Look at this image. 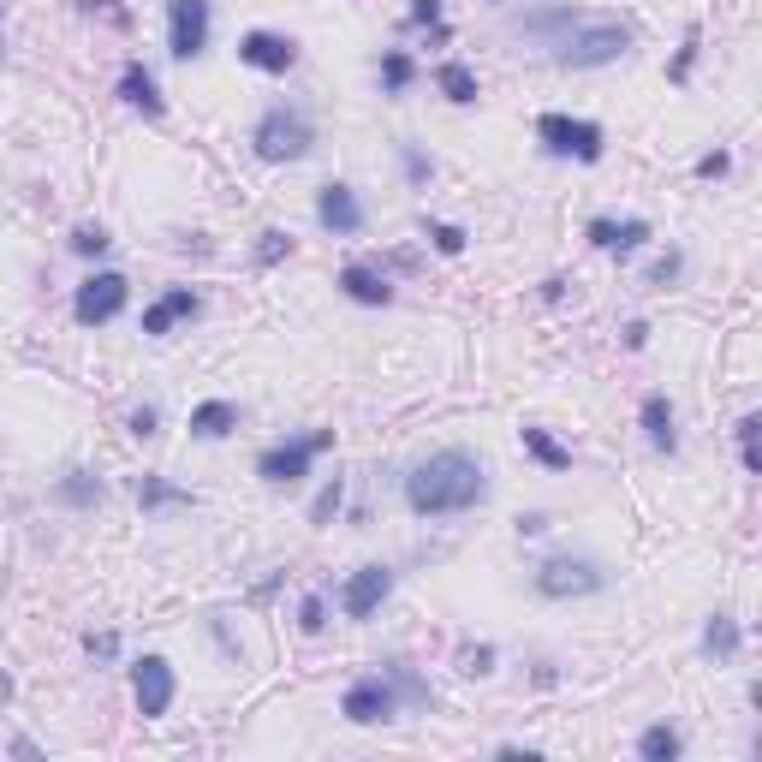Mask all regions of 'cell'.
<instances>
[{"instance_id": "cell-7", "label": "cell", "mask_w": 762, "mask_h": 762, "mask_svg": "<svg viewBox=\"0 0 762 762\" xmlns=\"http://www.w3.org/2000/svg\"><path fill=\"white\" fill-rule=\"evenodd\" d=\"M125 275H90L84 286H78V298H72V316L84 328H102V322H114V316L125 310Z\"/></svg>"}, {"instance_id": "cell-13", "label": "cell", "mask_w": 762, "mask_h": 762, "mask_svg": "<svg viewBox=\"0 0 762 762\" xmlns=\"http://www.w3.org/2000/svg\"><path fill=\"white\" fill-rule=\"evenodd\" d=\"M203 305H197V292L190 286H173V292H162L150 310H143V333H167V328H179V322H190Z\"/></svg>"}, {"instance_id": "cell-23", "label": "cell", "mask_w": 762, "mask_h": 762, "mask_svg": "<svg viewBox=\"0 0 762 762\" xmlns=\"http://www.w3.org/2000/svg\"><path fill=\"white\" fill-rule=\"evenodd\" d=\"M638 756L643 762H673L679 756V733L673 727H649V733L638 739Z\"/></svg>"}, {"instance_id": "cell-24", "label": "cell", "mask_w": 762, "mask_h": 762, "mask_svg": "<svg viewBox=\"0 0 762 762\" xmlns=\"http://www.w3.org/2000/svg\"><path fill=\"white\" fill-rule=\"evenodd\" d=\"M137 501H143V506H190L185 488H167L162 476H143V483H137Z\"/></svg>"}, {"instance_id": "cell-35", "label": "cell", "mask_w": 762, "mask_h": 762, "mask_svg": "<svg viewBox=\"0 0 762 762\" xmlns=\"http://www.w3.org/2000/svg\"><path fill=\"white\" fill-rule=\"evenodd\" d=\"M488 661H495V649H465V673H488Z\"/></svg>"}, {"instance_id": "cell-10", "label": "cell", "mask_w": 762, "mask_h": 762, "mask_svg": "<svg viewBox=\"0 0 762 762\" xmlns=\"http://www.w3.org/2000/svg\"><path fill=\"white\" fill-rule=\"evenodd\" d=\"M346 721H358V727H375V721H393V686L388 679H358L352 691H346V703H340Z\"/></svg>"}, {"instance_id": "cell-39", "label": "cell", "mask_w": 762, "mask_h": 762, "mask_svg": "<svg viewBox=\"0 0 762 762\" xmlns=\"http://www.w3.org/2000/svg\"><path fill=\"white\" fill-rule=\"evenodd\" d=\"M7 703H12V679L0 673V709H7Z\"/></svg>"}, {"instance_id": "cell-34", "label": "cell", "mask_w": 762, "mask_h": 762, "mask_svg": "<svg viewBox=\"0 0 762 762\" xmlns=\"http://www.w3.org/2000/svg\"><path fill=\"white\" fill-rule=\"evenodd\" d=\"M411 24H441V0H411Z\"/></svg>"}, {"instance_id": "cell-11", "label": "cell", "mask_w": 762, "mask_h": 762, "mask_svg": "<svg viewBox=\"0 0 762 762\" xmlns=\"http://www.w3.org/2000/svg\"><path fill=\"white\" fill-rule=\"evenodd\" d=\"M238 60L257 66V72H292L298 42L292 37H275V30H250V37H238Z\"/></svg>"}, {"instance_id": "cell-5", "label": "cell", "mask_w": 762, "mask_h": 762, "mask_svg": "<svg viewBox=\"0 0 762 762\" xmlns=\"http://www.w3.org/2000/svg\"><path fill=\"white\" fill-rule=\"evenodd\" d=\"M322 447H333L328 429H322V435H310V441H286V447H268V453L257 459V476H262V483H275V488H292L298 476L310 471V459L322 453Z\"/></svg>"}, {"instance_id": "cell-27", "label": "cell", "mask_w": 762, "mask_h": 762, "mask_svg": "<svg viewBox=\"0 0 762 762\" xmlns=\"http://www.w3.org/2000/svg\"><path fill=\"white\" fill-rule=\"evenodd\" d=\"M340 495H346V488H340V476H333V483L322 488V495H316V506H310V518H316V524H328L333 513H340Z\"/></svg>"}, {"instance_id": "cell-31", "label": "cell", "mask_w": 762, "mask_h": 762, "mask_svg": "<svg viewBox=\"0 0 762 762\" xmlns=\"http://www.w3.org/2000/svg\"><path fill=\"white\" fill-rule=\"evenodd\" d=\"M429 238H435V250H447V257L465 250V233H459V227H429Z\"/></svg>"}, {"instance_id": "cell-30", "label": "cell", "mask_w": 762, "mask_h": 762, "mask_svg": "<svg viewBox=\"0 0 762 762\" xmlns=\"http://www.w3.org/2000/svg\"><path fill=\"white\" fill-rule=\"evenodd\" d=\"M298 626H305V631H322V626H328V608H322V596H305V608H298Z\"/></svg>"}, {"instance_id": "cell-16", "label": "cell", "mask_w": 762, "mask_h": 762, "mask_svg": "<svg viewBox=\"0 0 762 762\" xmlns=\"http://www.w3.org/2000/svg\"><path fill=\"white\" fill-rule=\"evenodd\" d=\"M590 238L601 250H619V257H626V250H638L649 238V227L643 220H590Z\"/></svg>"}, {"instance_id": "cell-26", "label": "cell", "mask_w": 762, "mask_h": 762, "mask_svg": "<svg viewBox=\"0 0 762 762\" xmlns=\"http://www.w3.org/2000/svg\"><path fill=\"white\" fill-rule=\"evenodd\" d=\"M381 84L400 95V90L411 84V60H405V54H388V60H381Z\"/></svg>"}, {"instance_id": "cell-6", "label": "cell", "mask_w": 762, "mask_h": 762, "mask_svg": "<svg viewBox=\"0 0 762 762\" xmlns=\"http://www.w3.org/2000/svg\"><path fill=\"white\" fill-rule=\"evenodd\" d=\"M167 48L179 60H197L209 48V0H167Z\"/></svg>"}, {"instance_id": "cell-9", "label": "cell", "mask_w": 762, "mask_h": 762, "mask_svg": "<svg viewBox=\"0 0 762 762\" xmlns=\"http://www.w3.org/2000/svg\"><path fill=\"white\" fill-rule=\"evenodd\" d=\"M393 590V572L388 566H358L352 578H346V590H340V608L352 614V619H370L381 601H388Z\"/></svg>"}, {"instance_id": "cell-19", "label": "cell", "mask_w": 762, "mask_h": 762, "mask_svg": "<svg viewBox=\"0 0 762 762\" xmlns=\"http://www.w3.org/2000/svg\"><path fill=\"white\" fill-rule=\"evenodd\" d=\"M120 95H125V102H132V107H143V114H162V95H155V78L150 72H143V66H125V78H120Z\"/></svg>"}, {"instance_id": "cell-28", "label": "cell", "mask_w": 762, "mask_h": 762, "mask_svg": "<svg viewBox=\"0 0 762 762\" xmlns=\"http://www.w3.org/2000/svg\"><path fill=\"white\" fill-rule=\"evenodd\" d=\"M756 429H762V418L751 411V418L739 423V453H744V471H756Z\"/></svg>"}, {"instance_id": "cell-15", "label": "cell", "mask_w": 762, "mask_h": 762, "mask_svg": "<svg viewBox=\"0 0 762 762\" xmlns=\"http://www.w3.org/2000/svg\"><path fill=\"white\" fill-rule=\"evenodd\" d=\"M638 418H643V435H649V447H656V453H673V447H679V435H673V405H667V393H649Z\"/></svg>"}, {"instance_id": "cell-4", "label": "cell", "mask_w": 762, "mask_h": 762, "mask_svg": "<svg viewBox=\"0 0 762 762\" xmlns=\"http://www.w3.org/2000/svg\"><path fill=\"white\" fill-rule=\"evenodd\" d=\"M536 137H543L554 155H578V162H601V125H590V120L543 114V120H536Z\"/></svg>"}, {"instance_id": "cell-36", "label": "cell", "mask_w": 762, "mask_h": 762, "mask_svg": "<svg viewBox=\"0 0 762 762\" xmlns=\"http://www.w3.org/2000/svg\"><path fill=\"white\" fill-rule=\"evenodd\" d=\"M114 649H120V638H114V631H102V638H95V631H90V656H114Z\"/></svg>"}, {"instance_id": "cell-38", "label": "cell", "mask_w": 762, "mask_h": 762, "mask_svg": "<svg viewBox=\"0 0 762 762\" xmlns=\"http://www.w3.org/2000/svg\"><path fill=\"white\" fill-rule=\"evenodd\" d=\"M518 531H524V536H543V531H548V518H543V513H524V518H518Z\"/></svg>"}, {"instance_id": "cell-29", "label": "cell", "mask_w": 762, "mask_h": 762, "mask_svg": "<svg viewBox=\"0 0 762 762\" xmlns=\"http://www.w3.org/2000/svg\"><path fill=\"white\" fill-rule=\"evenodd\" d=\"M72 250H84V257H102V250H107V233H102V227H78Z\"/></svg>"}, {"instance_id": "cell-2", "label": "cell", "mask_w": 762, "mask_h": 762, "mask_svg": "<svg viewBox=\"0 0 762 762\" xmlns=\"http://www.w3.org/2000/svg\"><path fill=\"white\" fill-rule=\"evenodd\" d=\"M536 30H554V60L560 66H608L631 48V30L614 19H536Z\"/></svg>"}, {"instance_id": "cell-3", "label": "cell", "mask_w": 762, "mask_h": 762, "mask_svg": "<svg viewBox=\"0 0 762 762\" xmlns=\"http://www.w3.org/2000/svg\"><path fill=\"white\" fill-rule=\"evenodd\" d=\"M305 150H310V125H305V114H292V107H275V114H262V125H257V155H262V162H298Z\"/></svg>"}, {"instance_id": "cell-37", "label": "cell", "mask_w": 762, "mask_h": 762, "mask_svg": "<svg viewBox=\"0 0 762 762\" xmlns=\"http://www.w3.org/2000/svg\"><path fill=\"white\" fill-rule=\"evenodd\" d=\"M132 435H155V411H150V405L132 411Z\"/></svg>"}, {"instance_id": "cell-25", "label": "cell", "mask_w": 762, "mask_h": 762, "mask_svg": "<svg viewBox=\"0 0 762 762\" xmlns=\"http://www.w3.org/2000/svg\"><path fill=\"white\" fill-rule=\"evenodd\" d=\"M60 501H72V506H90V501H102V483H95L90 471H72L66 483H60Z\"/></svg>"}, {"instance_id": "cell-18", "label": "cell", "mask_w": 762, "mask_h": 762, "mask_svg": "<svg viewBox=\"0 0 762 762\" xmlns=\"http://www.w3.org/2000/svg\"><path fill=\"white\" fill-rule=\"evenodd\" d=\"M227 429H238V405H227V400H209V405H197V411H190V435L220 441Z\"/></svg>"}, {"instance_id": "cell-22", "label": "cell", "mask_w": 762, "mask_h": 762, "mask_svg": "<svg viewBox=\"0 0 762 762\" xmlns=\"http://www.w3.org/2000/svg\"><path fill=\"white\" fill-rule=\"evenodd\" d=\"M524 447H531L536 459H543V465H548V471H566V465H572V453H566V447H560V441H554V435H548V429H524Z\"/></svg>"}, {"instance_id": "cell-20", "label": "cell", "mask_w": 762, "mask_h": 762, "mask_svg": "<svg viewBox=\"0 0 762 762\" xmlns=\"http://www.w3.org/2000/svg\"><path fill=\"white\" fill-rule=\"evenodd\" d=\"M435 84H441V95H447V102H459V107L476 102V78H471V66H459V60H447V66L435 72Z\"/></svg>"}, {"instance_id": "cell-17", "label": "cell", "mask_w": 762, "mask_h": 762, "mask_svg": "<svg viewBox=\"0 0 762 762\" xmlns=\"http://www.w3.org/2000/svg\"><path fill=\"white\" fill-rule=\"evenodd\" d=\"M340 286L358 298V305H393V286L381 280L375 268H363V262H352V268H346V275H340Z\"/></svg>"}, {"instance_id": "cell-21", "label": "cell", "mask_w": 762, "mask_h": 762, "mask_svg": "<svg viewBox=\"0 0 762 762\" xmlns=\"http://www.w3.org/2000/svg\"><path fill=\"white\" fill-rule=\"evenodd\" d=\"M703 643H709L714 661H733V656H739V626H733V614H714L709 631H703Z\"/></svg>"}, {"instance_id": "cell-32", "label": "cell", "mask_w": 762, "mask_h": 762, "mask_svg": "<svg viewBox=\"0 0 762 762\" xmlns=\"http://www.w3.org/2000/svg\"><path fill=\"white\" fill-rule=\"evenodd\" d=\"M286 250H292V238H286V233H262V250H257V257H262V262H280Z\"/></svg>"}, {"instance_id": "cell-14", "label": "cell", "mask_w": 762, "mask_h": 762, "mask_svg": "<svg viewBox=\"0 0 762 762\" xmlns=\"http://www.w3.org/2000/svg\"><path fill=\"white\" fill-rule=\"evenodd\" d=\"M316 215H322L328 233H358V227H363V209H358L352 185H322V197H316Z\"/></svg>"}, {"instance_id": "cell-12", "label": "cell", "mask_w": 762, "mask_h": 762, "mask_svg": "<svg viewBox=\"0 0 762 762\" xmlns=\"http://www.w3.org/2000/svg\"><path fill=\"white\" fill-rule=\"evenodd\" d=\"M132 691H137V709L143 714H167V703H173V667L162 656H143L132 667Z\"/></svg>"}, {"instance_id": "cell-1", "label": "cell", "mask_w": 762, "mask_h": 762, "mask_svg": "<svg viewBox=\"0 0 762 762\" xmlns=\"http://www.w3.org/2000/svg\"><path fill=\"white\" fill-rule=\"evenodd\" d=\"M488 495V476L471 453H435L423 459L418 471L405 476V501L418 518H447V513H465Z\"/></svg>"}, {"instance_id": "cell-8", "label": "cell", "mask_w": 762, "mask_h": 762, "mask_svg": "<svg viewBox=\"0 0 762 762\" xmlns=\"http://www.w3.org/2000/svg\"><path fill=\"white\" fill-rule=\"evenodd\" d=\"M536 590L566 601V596H596L601 590V572L590 560H548L543 572H536Z\"/></svg>"}, {"instance_id": "cell-33", "label": "cell", "mask_w": 762, "mask_h": 762, "mask_svg": "<svg viewBox=\"0 0 762 762\" xmlns=\"http://www.w3.org/2000/svg\"><path fill=\"white\" fill-rule=\"evenodd\" d=\"M727 167H733V155H727V150H714V155H703V162H697V173H703V179H721Z\"/></svg>"}]
</instances>
